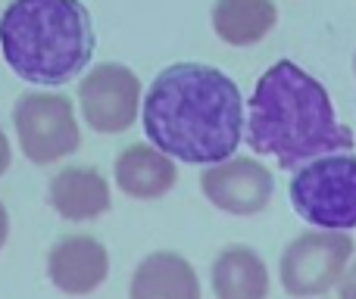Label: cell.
Masks as SVG:
<instances>
[{
	"label": "cell",
	"instance_id": "1",
	"mask_svg": "<svg viewBox=\"0 0 356 299\" xmlns=\"http://www.w3.org/2000/svg\"><path fill=\"white\" fill-rule=\"evenodd\" d=\"M144 135L178 162L209 165L244 141V97L232 75L207 62L163 69L141 97Z\"/></svg>",
	"mask_w": 356,
	"mask_h": 299
},
{
	"label": "cell",
	"instance_id": "2",
	"mask_svg": "<svg viewBox=\"0 0 356 299\" xmlns=\"http://www.w3.org/2000/svg\"><path fill=\"white\" fill-rule=\"evenodd\" d=\"M244 137L250 150L272 156L282 169L353 150V131L338 119L332 94L291 60H278L259 75L247 106Z\"/></svg>",
	"mask_w": 356,
	"mask_h": 299
},
{
	"label": "cell",
	"instance_id": "3",
	"mask_svg": "<svg viewBox=\"0 0 356 299\" xmlns=\"http://www.w3.org/2000/svg\"><path fill=\"white\" fill-rule=\"evenodd\" d=\"M0 53L22 81L66 85L94 56L91 12L79 0H13L0 16Z\"/></svg>",
	"mask_w": 356,
	"mask_h": 299
},
{
	"label": "cell",
	"instance_id": "4",
	"mask_svg": "<svg viewBox=\"0 0 356 299\" xmlns=\"http://www.w3.org/2000/svg\"><path fill=\"white\" fill-rule=\"evenodd\" d=\"M291 206L307 225L328 231L356 228V156L325 153L297 165L291 178Z\"/></svg>",
	"mask_w": 356,
	"mask_h": 299
},
{
	"label": "cell",
	"instance_id": "5",
	"mask_svg": "<svg viewBox=\"0 0 356 299\" xmlns=\"http://www.w3.org/2000/svg\"><path fill=\"white\" fill-rule=\"evenodd\" d=\"M353 237L347 231L313 228L303 231L284 246L278 277L284 293L291 296H319L338 287L344 268L353 259Z\"/></svg>",
	"mask_w": 356,
	"mask_h": 299
},
{
	"label": "cell",
	"instance_id": "6",
	"mask_svg": "<svg viewBox=\"0 0 356 299\" xmlns=\"http://www.w3.org/2000/svg\"><path fill=\"white\" fill-rule=\"evenodd\" d=\"M13 125H16V137L25 159L35 165L60 162L81 144L72 100L63 94H22L13 106Z\"/></svg>",
	"mask_w": 356,
	"mask_h": 299
},
{
	"label": "cell",
	"instance_id": "7",
	"mask_svg": "<svg viewBox=\"0 0 356 299\" xmlns=\"http://www.w3.org/2000/svg\"><path fill=\"white\" fill-rule=\"evenodd\" d=\"M79 106L97 135H122L141 112V81L122 62H100L81 78Z\"/></svg>",
	"mask_w": 356,
	"mask_h": 299
},
{
	"label": "cell",
	"instance_id": "8",
	"mask_svg": "<svg viewBox=\"0 0 356 299\" xmlns=\"http://www.w3.org/2000/svg\"><path fill=\"white\" fill-rule=\"evenodd\" d=\"M200 190L219 212L247 219V215H259L272 203L275 178L259 159L228 156L203 169Z\"/></svg>",
	"mask_w": 356,
	"mask_h": 299
},
{
	"label": "cell",
	"instance_id": "9",
	"mask_svg": "<svg viewBox=\"0 0 356 299\" xmlns=\"http://www.w3.org/2000/svg\"><path fill=\"white\" fill-rule=\"evenodd\" d=\"M47 275L63 293H94L110 275V253L97 237L69 234L54 244L47 256Z\"/></svg>",
	"mask_w": 356,
	"mask_h": 299
},
{
	"label": "cell",
	"instance_id": "10",
	"mask_svg": "<svg viewBox=\"0 0 356 299\" xmlns=\"http://www.w3.org/2000/svg\"><path fill=\"white\" fill-rule=\"evenodd\" d=\"M113 175L122 194L135 200H160L178 181L175 159L154 144H131L116 156Z\"/></svg>",
	"mask_w": 356,
	"mask_h": 299
},
{
	"label": "cell",
	"instance_id": "11",
	"mask_svg": "<svg viewBox=\"0 0 356 299\" xmlns=\"http://www.w3.org/2000/svg\"><path fill=\"white\" fill-rule=\"evenodd\" d=\"M47 203L54 212H60L69 221H91L110 212L113 196L110 184L91 165H69L60 175H54L47 187Z\"/></svg>",
	"mask_w": 356,
	"mask_h": 299
},
{
	"label": "cell",
	"instance_id": "12",
	"mask_svg": "<svg viewBox=\"0 0 356 299\" xmlns=\"http://www.w3.org/2000/svg\"><path fill=\"white\" fill-rule=\"evenodd\" d=\"M135 299H200V281L188 259L175 253H150L131 277Z\"/></svg>",
	"mask_w": 356,
	"mask_h": 299
},
{
	"label": "cell",
	"instance_id": "13",
	"mask_svg": "<svg viewBox=\"0 0 356 299\" xmlns=\"http://www.w3.org/2000/svg\"><path fill=\"white\" fill-rule=\"evenodd\" d=\"M278 25V6L272 0H216L213 31L228 47H253L266 41Z\"/></svg>",
	"mask_w": 356,
	"mask_h": 299
},
{
	"label": "cell",
	"instance_id": "14",
	"mask_svg": "<svg viewBox=\"0 0 356 299\" xmlns=\"http://www.w3.org/2000/svg\"><path fill=\"white\" fill-rule=\"evenodd\" d=\"M213 293L219 299H263L269 293V268L250 246H225L213 262Z\"/></svg>",
	"mask_w": 356,
	"mask_h": 299
},
{
	"label": "cell",
	"instance_id": "15",
	"mask_svg": "<svg viewBox=\"0 0 356 299\" xmlns=\"http://www.w3.org/2000/svg\"><path fill=\"white\" fill-rule=\"evenodd\" d=\"M338 293L344 299H356V262H350L344 268V275H341V281H338Z\"/></svg>",
	"mask_w": 356,
	"mask_h": 299
},
{
	"label": "cell",
	"instance_id": "16",
	"mask_svg": "<svg viewBox=\"0 0 356 299\" xmlns=\"http://www.w3.org/2000/svg\"><path fill=\"white\" fill-rule=\"evenodd\" d=\"M10 159H13V150H10V141H6L3 128H0V175L10 169Z\"/></svg>",
	"mask_w": 356,
	"mask_h": 299
},
{
	"label": "cell",
	"instance_id": "17",
	"mask_svg": "<svg viewBox=\"0 0 356 299\" xmlns=\"http://www.w3.org/2000/svg\"><path fill=\"white\" fill-rule=\"evenodd\" d=\"M6 237H10V215H6V206L0 203V250H3Z\"/></svg>",
	"mask_w": 356,
	"mask_h": 299
},
{
	"label": "cell",
	"instance_id": "18",
	"mask_svg": "<svg viewBox=\"0 0 356 299\" xmlns=\"http://www.w3.org/2000/svg\"><path fill=\"white\" fill-rule=\"evenodd\" d=\"M353 75H356V56H353Z\"/></svg>",
	"mask_w": 356,
	"mask_h": 299
}]
</instances>
